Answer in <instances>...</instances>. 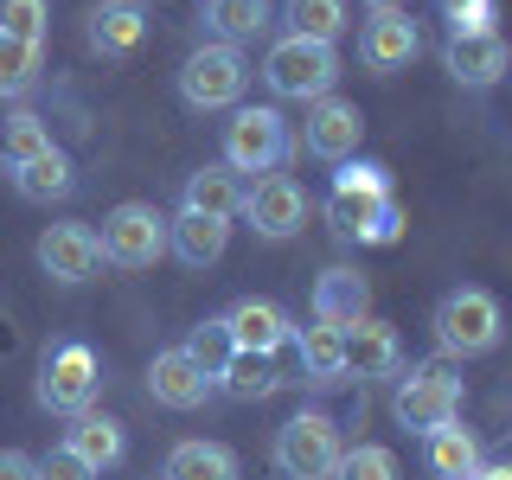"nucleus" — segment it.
<instances>
[{
	"instance_id": "obj_1",
	"label": "nucleus",
	"mask_w": 512,
	"mask_h": 480,
	"mask_svg": "<svg viewBox=\"0 0 512 480\" xmlns=\"http://www.w3.org/2000/svg\"><path fill=\"white\" fill-rule=\"evenodd\" d=\"M429 327H436L442 359H480V352H493L506 340V314L487 288H448L436 301V320H429Z\"/></svg>"
},
{
	"instance_id": "obj_2",
	"label": "nucleus",
	"mask_w": 512,
	"mask_h": 480,
	"mask_svg": "<svg viewBox=\"0 0 512 480\" xmlns=\"http://www.w3.org/2000/svg\"><path fill=\"white\" fill-rule=\"evenodd\" d=\"M103 397V359L84 340H52L39 352V410L52 416H84Z\"/></svg>"
},
{
	"instance_id": "obj_3",
	"label": "nucleus",
	"mask_w": 512,
	"mask_h": 480,
	"mask_svg": "<svg viewBox=\"0 0 512 480\" xmlns=\"http://www.w3.org/2000/svg\"><path fill=\"white\" fill-rule=\"evenodd\" d=\"M244 90H250V58H244V45L205 39L199 52L180 64V103L199 109V116L237 109V103H244Z\"/></svg>"
},
{
	"instance_id": "obj_4",
	"label": "nucleus",
	"mask_w": 512,
	"mask_h": 480,
	"mask_svg": "<svg viewBox=\"0 0 512 480\" xmlns=\"http://www.w3.org/2000/svg\"><path fill=\"white\" fill-rule=\"evenodd\" d=\"M391 416H397V429H410V436H436V429L461 423V378L448 372L442 359H429V365H410V372H397Z\"/></svg>"
},
{
	"instance_id": "obj_5",
	"label": "nucleus",
	"mask_w": 512,
	"mask_h": 480,
	"mask_svg": "<svg viewBox=\"0 0 512 480\" xmlns=\"http://www.w3.org/2000/svg\"><path fill=\"white\" fill-rule=\"evenodd\" d=\"M263 84L276 90L282 103H320V96H333V84H340V52L282 32L263 58Z\"/></svg>"
},
{
	"instance_id": "obj_6",
	"label": "nucleus",
	"mask_w": 512,
	"mask_h": 480,
	"mask_svg": "<svg viewBox=\"0 0 512 480\" xmlns=\"http://www.w3.org/2000/svg\"><path fill=\"white\" fill-rule=\"evenodd\" d=\"M346 455V436L327 410H295L276 429V474L282 480H333Z\"/></svg>"
},
{
	"instance_id": "obj_7",
	"label": "nucleus",
	"mask_w": 512,
	"mask_h": 480,
	"mask_svg": "<svg viewBox=\"0 0 512 480\" xmlns=\"http://www.w3.org/2000/svg\"><path fill=\"white\" fill-rule=\"evenodd\" d=\"M288 154H295V135H288L282 109H269V103L231 109V122H224V167L231 173H276Z\"/></svg>"
},
{
	"instance_id": "obj_8",
	"label": "nucleus",
	"mask_w": 512,
	"mask_h": 480,
	"mask_svg": "<svg viewBox=\"0 0 512 480\" xmlns=\"http://www.w3.org/2000/svg\"><path fill=\"white\" fill-rule=\"evenodd\" d=\"M391 205V167L378 160H340L333 173V192H327V218L346 244H365V231L378 224V212Z\"/></svg>"
},
{
	"instance_id": "obj_9",
	"label": "nucleus",
	"mask_w": 512,
	"mask_h": 480,
	"mask_svg": "<svg viewBox=\"0 0 512 480\" xmlns=\"http://www.w3.org/2000/svg\"><path fill=\"white\" fill-rule=\"evenodd\" d=\"M96 250L116 269H154L160 256H167V212L148 205V199H122L116 212L103 218V231H96Z\"/></svg>"
},
{
	"instance_id": "obj_10",
	"label": "nucleus",
	"mask_w": 512,
	"mask_h": 480,
	"mask_svg": "<svg viewBox=\"0 0 512 480\" xmlns=\"http://www.w3.org/2000/svg\"><path fill=\"white\" fill-rule=\"evenodd\" d=\"M244 218L263 244H288V237L308 231V192H301V180H288V173H263L244 192Z\"/></svg>"
},
{
	"instance_id": "obj_11",
	"label": "nucleus",
	"mask_w": 512,
	"mask_h": 480,
	"mask_svg": "<svg viewBox=\"0 0 512 480\" xmlns=\"http://www.w3.org/2000/svg\"><path fill=\"white\" fill-rule=\"evenodd\" d=\"M442 71L455 77L461 90H493L512 71V45L500 39V32H448Z\"/></svg>"
},
{
	"instance_id": "obj_12",
	"label": "nucleus",
	"mask_w": 512,
	"mask_h": 480,
	"mask_svg": "<svg viewBox=\"0 0 512 480\" xmlns=\"http://www.w3.org/2000/svg\"><path fill=\"white\" fill-rule=\"evenodd\" d=\"M365 141V116L359 103H346V96H320V103H308V128H301V148H308L314 160H352Z\"/></svg>"
},
{
	"instance_id": "obj_13",
	"label": "nucleus",
	"mask_w": 512,
	"mask_h": 480,
	"mask_svg": "<svg viewBox=\"0 0 512 480\" xmlns=\"http://www.w3.org/2000/svg\"><path fill=\"white\" fill-rule=\"evenodd\" d=\"M39 269L52 282H64V288H77V282H90L96 269H103V250H96V231L90 224H45L39 231Z\"/></svg>"
},
{
	"instance_id": "obj_14",
	"label": "nucleus",
	"mask_w": 512,
	"mask_h": 480,
	"mask_svg": "<svg viewBox=\"0 0 512 480\" xmlns=\"http://www.w3.org/2000/svg\"><path fill=\"white\" fill-rule=\"evenodd\" d=\"M416 52H423V39H416V20H410L404 7H397V13H372V20L359 26V64L372 77L404 71Z\"/></svg>"
},
{
	"instance_id": "obj_15",
	"label": "nucleus",
	"mask_w": 512,
	"mask_h": 480,
	"mask_svg": "<svg viewBox=\"0 0 512 480\" xmlns=\"http://www.w3.org/2000/svg\"><path fill=\"white\" fill-rule=\"evenodd\" d=\"M212 391H218V378L199 372V365L186 359V346L154 352V365H148V397H154L160 410H199Z\"/></svg>"
},
{
	"instance_id": "obj_16",
	"label": "nucleus",
	"mask_w": 512,
	"mask_h": 480,
	"mask_svg": "<svg viewBox=\"0 0 512 480\" xmlns=\"http://www.w3.org/2000/svg\"><path fill=\"white\" fill-rule=\"evenodd\" d=\"M372 314V282L359 276L352 263H333V269H320V282H314V320L320 327H359V320Z\"/></svg>"
},
{
	"instance_id": "obj_17",
	"label": "nucleus",
	"mask_w": 512,
	"mask_h": 480,
	"mask_svg": "<svg viewBox=\"0 0 512 480\" xmlns=\"http://www.w3.org/2000/svg\"><path fill=\"white\" fill-rule=\"evenodd\" d=\"M346 365L359 378H397L404 372V340H397L391 320L365 314L359 327H346Z\"/></svg>"
},
{
	"instance_id": "obj_18",
	"label": "nucleus",
	"mask_w": 512,
	"mask_h": 480,
	"mask_svg": "<svg viewBox=\"0 0 512 480\" xmlns=\"http://www.w3.org/2000/svg\"><path fill=\"white\" fill-rule=\"evenodd\" d=\"M224 244H231V218H212V212H186L180 205V218H167V250L180 256L186 269H212Z\"/></svg>"
},
{
	"instance_id": "obj_19",
	"label": "nucleus",
	"mask_w": 512,
	"mask_h": 480,
	"mask_svg": "<svg viewBox=\"0 0 512 480\" xmlns=\"http://www.w3.org/2000/svg\"><path fill=\"white\" fill-rule=\"evenodd\" d=\"M141 39H148V7L141 0H103L90 13V52L128 58V52H141Z\"/></svg>"
},
{
	"instance_id": "obj_20",
	"label": "nucleus",
	"mask_w": 512,
	"mask_h": 480,
	"mask_svg": "<svg viewBox=\"0 0 512 480\" xmlns=\"http://www.w3.org/2000/svg\"><path fill=\"white\" fill-rule=\"evenodd\" d=\"M64 448H71L77 461H90V468L103 474V468H122V455H128V429L116 423V416H103V410H84V416H71V429H64Z\"/></svg>"
},
{
	"instance_id": "obj_21",
	"label": "nucleus",
	"mask_w": 512,
	"mask_h": 480,
	"mask_svg": "<svg viewBox=\"0 0 512 480\" xmlns=\"http://www.w3.org/2000/svg\"><path fill=\"white\" fill-rule=\"evenodd\" d=\"M224 327H231V340L237 352H276L288 333H295V320H288L276 301H263V295H244L231 314H224Z\"/></svg>"
},
{
	"instance_id": "obj_22",
	"label": "nucleus",
	"mask_w": 512,
	"mask_h": 480,
	"mask_svg": "<svg viewBox=\"0 0 512 480\" xmlns=\"http://www.w3.org/2000/svg\"><path fill=\"white\" fill-rule=\"evenodd\" d=\"M295 359H301V384H320V391H333V384L352 378L346 333L340 327H320V320H314L308 333H295Z\"/></svg>"
},
{
	"instance_id": "obj_23",
	"label": "nucleus",
	"mask_w": 512,
	"mask_h": 480,
	"mask_svg": "<svg viewBox=\"0 0 512 480\" xmlns=\"http://www.w3.org/2000/svg\"><path fill=\"white\" fill-rule=\"evenodd\" d=\"M180 205H186V212H212V218H237V212H244V180H237L224 160L192 167L186 186H180Z\"/></svg>"
},
{
	"instance_id": "obj_24",
	"label": "nucleus",
	"mask_w": 512,
	"mask_h": 480,
	"mask_svg": "<svg viewBox=\"0 0 512 480\" xmlns=\"http://www.w3.org/2000/svg\"><path fill=\"white\" fill-rule=\"evenodd\" d=\"M13 192H20L26 205H52V199H71L77 192V167L64 148H45L39 160H26V167H13Z\"/></svg>"
},
{
	"instance_id": "obj_25",
	"label": "nucleus",
	"mask_w": 512,
	"mask_h": 480,
	"mask_svg": "<svg viewBox=\"0 0 512 480\" xmlns=\"http://www.w3.org/2000/svg\"><path fill=\"white\" fill-rule=\"evenodd\" d=\"M160 480H237V455L224 442H205V436H186L167 448V468Z\"/></svg>"
},
{
	"instance_id": "obj_26",
	"label": "nucleus",
	"mask_w": 512,
	"mask_h": 480,
	"mask_svg": "<svg viewBox=\"0 0 512 480\" xmlns=\"http://www.w3.org/2000/svg\"><path fill=\"white\" fill-rule=\"evenodd\" d=\"M269 26H276L269 0H205V32H212L218 45H250V39H263Z\"/></svg>"
},
{
	"instance_id": "obj_27",
	"label": "nucleus",
	"mask_w": 512,
	"mask_h": 480,
	"mask_svg": "<svg viewBox=\"0 0 512 480\" xmlns=\"http://www.w3.org/2000/svg\"><path fill=\"white\" fill-rule=\"evenodd\" d=\"M218 391L231 397V404H263V397L282 391V372L269 352H231V365L218 372Z\"/></svg>"
},
{
	"instance_id": "obj_28",
	"label": "nucleus",
	"mask_w": 512,
	"mask_h": 480,
	"mask_svg": "<svg viewBox=\"0 0 512 480\" xmlns=\"http://www.w3.org/2000/svg\"><path fill=\"white\" fill-rule=\"evenodd\" d=\"M423 461H429L436 480H474L480 474V442L461 423H448V429H436V436H423Z\"/></svg>"
},
{
	"instance_id": "obj_29",
	"label": "nucleus",
	"mask_w": 512,
	"mask_h": 480,
	"mask_svg": "<svg viewBox=\"0 0 512 480\" xmlns=\"http://www.w3.org/2000/svg\"><path fill=\"white\" fill-rule=\"evenodd\" d=\"M346 0H282V32L288 39H314V45H333L346 32Z\"/></svg>"
},
{
	"instance_id": "obj_30",
	"label": "nucleus",
	"mask_w": 512,
	"mask_h": 480,
	"mask_svg": "<svg viewBox=\"0 0 512 480\" xmlns=\"http://www.w3.org/2000/svg\"><path fill=\"white\" fill-rule=\"evenodd\" d=\"M45 148H58L45 116H32V109H13L7 122H0V167H26V160H39Z\"/></svg>"
},
{
	"instance_id": "obj_31",
	"label": "nucleus",
	"mask_w": 512,
	"mask_h": 480,
	"mask_svg": "<svg viewBox=\"0 0 512 480\" xmlns=\"http://www.w3.org/2000/svg\"><path fill=\"white\" fill-rule=\"evenodd\" d=\"M45 71V45H26V39H7L0 32V96H26Z\"/></svg>"
},
{
	"instance_id": "obj_32",
	"label": "nucleus",
	"mask_w": 512,
	"mask_h": 480,
	"mask_svg": "<svg viewBox=\"0 0 512 480\" xmlns=\"http://www.w3.org/2000/svg\"><path fill=\"white\" fill-rule=\"evenodd\" d=\"M231 352H237V340H231V327H224V314L218 320H199V327L186 333V359L199 365V372H224V365H231Z\"/></svg>"
},
{
	"instance_id": "obj_33",
	"label": "nucleus",
	"mask_w": 512,
	"mask_h": 480,
	"mask_svg": "<svg viewBox=\"0 0 512 480\" xmlns=\"http://www.w3.org/2000/svg\"><path fill=\"white\" fill-rule=\"evenodd\" d=\"M333 480H404V474H397V455L384 442H352L340 455V468H333Z\"/></svg>"
},
{
	"instance_id": "obj_34",
	"label": "nucleus",
	"mask_w": 512,
	"mask_h": 480,
	"mask_svg": "<svg viewBox=\"0 0 512 480\" xmlns=\"http://www.w3.org/2000/svg\"><path fill=\"white\" fill-rule=\"evenodd\" d=\"M0 32L26 45H45V0H0Z\"/></svg>"
},
{
	"instance_id": "obj_35",
	"label": "nucleus",
	"mask_w": 512,
	"mask_h": 480,
	"mask_svg": "<svg viewBox=\"0 0 512 480\" xmlns=\"http://www.w3.org/2000/svg\"><path fill=\"white\" fill-rule=\"evenodd\" d=\"M448 32H493V20H500V0H436Z\"/></svg>"
},
{
	"instance_id": "obj_36",
	"label": "nucleus",
	"mask_w": 512,
	"mask_h": 480,
	"mask_svg": "<svg viewBox=\"0 0 512 480\" xmlns=\"http://www.w3.org/2000/svg\"><path fill=\"white\" fill-rule=\"evenodd\" d=\"M39 480H96V468H90V461H77L71 455V448H45V455H39Z\"/></svg>"
},
{
	"instance_id": "obj_37",
	"label": "nucleus",
	"mask_w": 512,
	"mask_h": 480,
	"mask_svg": "<svg viewBox=\"0 0 512 480\" xmlns=\"http://www.w3.org/2000/svg\"><path fill=\"white\" fill-rule=\"evenodd\" d=\"M397 237H404V205L391 199V205H384V212H378V224H372V231H365V244H378V250H384V244H397Z\"/></svg>"
},
{
	"instance_id": "obj_38",
	"label": "nucleus",
	"mask_w": 512,
	"mask_h": 480,
	"mask_svg": "<svg viewBox=\"0 0 512 480\" xmlns=\"http://www.w3.org/2000/svg\"><path fill=\"white\" fill-rule=\"evenodd\" d=\"M0 480H39V455H26V448H0Z\"/></svg>"
},
{
	"instance_id": "obj_39",
	"label": "nucleus",
	"mask_w": 512,
	"mask_h": 480,
	"mask_svg": "<svg viewBox=\"0 0 512 480\" xmlns=\"http://www.w3.org/2000/svg\"><path fill=\"white\" fill-rule=\"evenodd\" d=\"M13 346H20V327H13V314H0V359H13Z\"/></svg>"
},
{
	"instance_id": "obj_40",
	"label": "nucleus",
	"mask_w": 512,
	"mask_h": 480,
	"mask_svg": "<svg viewBox=\"0 0 512 480\" xmlns=\"http://www.w3.org/2000/svg\"><path fill=\"white\" fill-rule=\"evenodd\" d=\"M474 480H512V461H500V468H487V461H480V474Z\"/></svg>"
},
{
	"instance_id": "obj_41",
	"label": "nucleus",
	"mask_w": 512,
	"mask_h": 480,
	"mask_svg": "<svg viewBox=\"0 0 512 480\" xmlns=\"http://www.w3.org/2000/svg\"><path fill=\"white\" fill-rule=\"evenodd\" d=\"M365 7H372V13H397V7H404V0H365Z\"/></svg>"
},
{
	"instance_id": "obj_42",
	"label": "nucleus",
	"mask_w": 512,
	"mask_h": 480,
	"mask_svg": "<svg viewBox=\"0 0 512 480\" xmlns=\"http://www.w3.org/2000/svg\"><path fill=\"white\" fill-rule=\"evenodd\" d=\"M141 7H148V0H141Z\"/></svg>"
}]
</instances>
